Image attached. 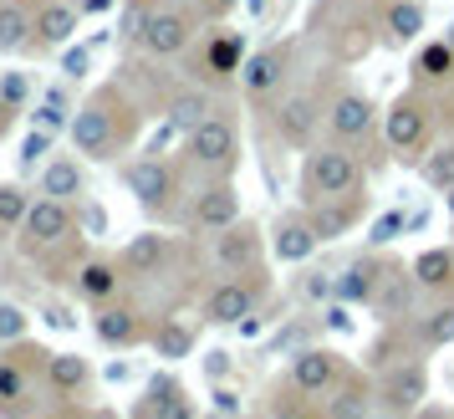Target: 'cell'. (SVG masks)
<instances>
[{
  "label": "cell",
  "instance_id": "obj_1",
  "mask_svg": "<svg viewBox=\"0 0 454 419\" xmlns=\"http://www.w3.org/2000/svg\"><path fill=\"white\" fill-rule=\"evenodd\" d=\"M138 128H144L138 103H133L118 83H107V87H98L87 103H77L67 138H72V148L82 154L87 164H113L123 148H133Z\"/></svg>",
  "mask_w": 454,
  "mask_h": 419
},
{
  "label": "cell",
  "instance_id": "obj_2",
  "mask_svg": "<svg viewBox=\"0 0 454 419\" xmlns=\"http://www.w3.org/2000/svg\"><path fill=\"white\" fill-rule=\"evenodd\" d=\"M368 189V169L352 154V144H311L301 159V205L311 200H332V194H363Z\"/></svg>",
  "mask_w": 454,
  "mask_h": 419
},
{
  "label": "cell",
  "instance_id": "obj_3",
  "mask_svg": "<svg viewBox=\"0 0 454 419\" xmlns=\"http://www.w3.org/2000/svg\"><path fill=\"white\" fill-rule=\"evenodd\" d=\"M77 231H82V225H77V210L67 205V200L36 194L31 210H26V220H21V231H16V251H21L26 261H46L51 251H62Z\"/></svg>",
  "mask_w": 454,
  "mask_h": 419
},
{
  "label": "cell",
  "instance_id": "obj_4",
  "mask_svg": "<svg viewBox=\"0 0 454 419\" xmlns=\"http://www.w3.org/2000/svg\"><path fill=\"white\" fill-rule=\"evenodd\" d=\"M434 138V103L413 87V92H398L383 113V144L398 159H424Z\"/></svg>",
  "mask_w": 454,
  "mask_h": 419
},
{
  "label": "cell",
  "instance_id": "obj_5",
  "mask_svg": "<svg viewBox=\"0 0 454 419\" xmlns=\"http://www.w3.org/2000/svg\"><path fill=\"white\" fill-rule=\"evenodd\" d=\"M266 292H270L266 272L225 276V281H215V287H209V296H205V307H200V317H205L209 328H240V322H250V317L261 312Z\"/></svg>",
  "mask_w": 454,
  "mask_h": 419
},
{
  "label": "cell",
  "instance_id": "obj_6",
  "mask_svg": "<svg viewBox=\"0 0 454 419\" xmlns=\"http://www.w3.org/2000/svg\"><path fill=\"white\" fill-rule=\"evenodd\" d=\"M184 159L194 169L215 174V179H230L240 169V133H235V123L225 113H209L194 133H184Z\"/></svg>",
  "mask_w": 454,
  "mask_h": 419
},
{
  "label": "cell",
  "instance_id": "obj_7",
  "mask_svg": "<svg viewBox=\"0 0 454 419\" xmlns=\"http://www.w3.org/2000/svg\"><path fill=\"white\" fill-rule=\"evenodd\" d=\"M189 42H194V16H189L184 5L159 0V5L144 11V26H138V51H144V57L168 62V57L189 51Z\"/></svg>",
  "mask_w": 454,
  "mask_h": 419
},
{
  "label": "cell",
  "instance_id": "obj_8",
  "mask_svg": "<svg viewBox=\"0 0 454 419\" xmlns=\"http://www.w3.org/2000/svg\"><path fill=\"white\" fill-rule=\"evenodd\" d=\"M429 399V363L424 358H403V363H388L383 378H378V409L388 419H413Z\"/></svg>",
  "mask_w": 454,
  "mask_h": 419
},
{
  "label": "cell",
  "instance_id": "obj_9",
  "mask_svg": "<svg viewBox=\"0 0 454 419\" xmlns=\"http://www.w3.org/2000/svg\"><path fill=\"white\" fill-rule=\"evenodd\" d=\"M128 194L148 210V215H168L174 210V194H179V169L168 164L164 154H144L123 169Z\"/></svg>",
  "mask_w": 454,
  "mask_h": 419
},
{
  "label": "cell",
  "instance_id": "obj_10",
  "mask_svg": "<svg viewBox=\"0 0 454 419\" xmlns=\"http://www.w3.org/2000/svg\"><path fill=\"white\" fill-rule=\"evenodd\" d=\"M266 251L270 241L255 220H235L230 231L215 235V266L225 276H250V272H266Z\"/></svg>",
  "mask_w": 454,
  "mask_h": 419
},
{
  "label": "cell",
  "instance_id": "obj_11",
  "mask_svg": "<svg viewBox=\"0 0 454 419\" xmlns=\"http://www.w3.org/2000/svg\"><path fill=\"white\" fill-rule=\"evenodd\" d=\"M352 368H348V358L337 353V348H322V343H307V348H296L291 353V383L301 389V394H311V399H327L342 378H348Z\"/></svg>",
  "mask_w": 454,
  "mask_h": 419
},
{
  "label": "cell",
  "instance_id": "obj_12",
  "mask_svg": "<svg viewBox=\"0 0 454 419\" xmlns=\"http://www.w3.org/2000/svg\"><path fill=\"white\" fill-rule=\"evenodd\" d=\"M322 118H327V107L317 103V92H286L276 103V113H270V128H276V138L286 148H311Z\"/></svg>",
  "mask_w": 454,
  "mask_h": 419
},
{
  "label": "cell",
  "instance_id": "obj_13",
  "mask_svg": "<svg viewBox=\"0 0 454 419\" xmlns=\"http://www.w3.org/2000/svg\"><path fill=\"white\" fill-rule=\"evenodd\" d=\"M235 220H246L235 179H215V185H205L200 194H194V205H189V231H194V235H200V231L220 235V231H230Z\"/></svg>",
  "mask_w": 454,
  "mask_h": 419
},
{
  "label": "cell",
  "instance_id": "obj_14",
  "mask_svg": "<svg viewBox=\"0 0 454 419\" xmlns=\"http://www.w3.org/2000/svg\"><path fill=\"white\" fill-rule=\"evenodd\" d=\"M92 333L103 337L107 348H118V353H128V348H138V343H148V333H153V322H148L133 302H103V307H92Z\"/></svg>",
  "mask_w": 454,
  "mask_h": 419
},
{
  "label": "cell",
  "instance_id": "obj_15",
  "mask_svg": "<svg viewBox=\"0 0 454 419\" xmlns=\"http://www.w3.org/2000/svg\"><path fill=\"white\" fill-rule=\"evenodd\" d=\"M372 128H378V103L357 87H342L327 103V133L337 144H363Z\"/></svg>",
  "mask_w": 454,
  "mask_h": 419
},
{
  "label": "cell",
  "instance_id": "obj_16",
  "mask_svg": "<svg viewBox=\"0 0 454 419\" xmlns=\"http://www.w3.org/2000/svg\"><path fill=\"white\" fill-rule=\"evenodd\" d=\"M307 210V220H311V231H317V241L322 246H332V241H342V235L357 231V220L368 215V189L363 194H332V200H311Z\"/></svg>",
  "mask_w": 454,
  "mask_h": 419
},
{
  "label": "cell",
  "instance_id": "obj_17",
  "mask_svg": "<svg viewBox=\"0 0 454 419\" xmlns=\"http://www.w3.org/2000/svg\"><path fill=\"white\" fill-rule=\"evenodd\" d=\"M413 292H424L419 276H413V266L383 256V266H378V292H372V312L383 317V322H398V317H409Z\"/></svg>",
  "mask_w": 454,
  "mask_h": 419
},
{
  "label": "cell",
  "instance_id": "obj_18",
  "mask_svg": "<svg viewBox=\"0 0 454 419\" xmlns=\"http://www.w3.org/2000/svg\"><path fill=\"white\" fill-rule=\"evenodd\" d=\"M286 67H291V51L286 46H261V51H250L246 67H240V92L246 98H255V103H266V98H276L281 87H286Z\"/></svg>",
  "mask_w": 454,
  "mask_h": 419
},
{
  "label": "cell",
  "instance_id": "obj_19",
  "mask_svg": "<svg viewBox=\"0 0 454 419\" xmlns=\"http://www.w3.org/2000/svg\"><path fill=\"white\" fill-rule=\"evenodd\" d=\"M36 194H51V200H67V205H82L87 200V159L72 148V154H51L42 164V179H36Z\"/></svg>",
  "mask_w": 454,
  "mask_h": 419
},
{
  "label": "cell",
  "instance_id": "obj_20",
  "mask_svg": "<svg viewBox=\"0 0 454 419\" xmlns=\"http://www.w3.org/2000/svg\"><path fill=\"white\" fill-rule=\"evenodd\" d=\"M317 231H311L307 210H286V215H276V225H270V256L276 261H286V266H301L317 256Z\"/></svg>",
  "mask_w": 454,
  "mask_h": 419
},
{
  "label": "cell",
  "instance_id": "obj_21",
  "mask_svg": "<svg viewBox=\"0 0 454 419\" xmlns=\"http://www.w3.org/2000/svg\"><path fill=\"white\" fill-rule=\"evenodd\" d=\"M123 261H113V256H87V261H77V272H72V292L82 296V302H92V307H103V302H113V296L123 292Z\"/></svg>",
  "mask_w": 454,
  "mask_h": 419
},
{
  "label": "cell",
  "instance_id": "obj_22",
  "mask_svg": "<svg viewBox=\"0 0 454 419\" xmlns=\"http://www.w3.org/2000/svg\"><path fill=\"white\" fill-rule=\"evenodd\" d=\"M123 276L128 281H148V276H164L168 272V261H174V241L159 231H144V235H133L123 246Z\"/></svg>",
  "mask_w": 454,
  "mask_h": 419
},
{
  "label": "cell",
  "instance_id": "obj_23",
  "mask_svg": "<svg viewBox=\"0 0 454 419\" xmlns=\"http://www.w3.org/2000/svg\"><path fill=\"white\" fill-rule=\"evenodd\" d=\"M246 36L240 31H215L205 42V51H200V72H205V87L209 83H230V77H240V67H246Z\"/></svg>",
  "mask_w": 454,
  "mask_h": 419
},
{
  "label": "cell",
  "instance_id": "obj_24",
  "mask_svg": "<svg viewBox=\"0 0 454 419\" xmlns=\"http://www.w3.org/2000/svg\"><path fill=\"white\" fill-rule=\"evenodd\" d=\"M378 409V378L368 374H348L337 389L327 394V419H372Z\"/></svg>",
  "mask_w": 454,
  "mask_h": 419
},
{
  "label": "cell",
  "instance_id": "obj_25",
  "mask_svg": "<svg viewBox=\"0 0 454 419\" xmlns=\"http://www.w3.org/2000/svg\"><path fill=\"white\" fill-rule=\"evenodd\" d=\"M77 21H82L77 0H42L36 5V51H62V46H72Z\"/></svg>",
  "mask_w": 454,
  "mask_h": 419
},
{
  "label": "cell",
  "instance_id": "obj_26",
  "mask_svg": "<svg viewBox=\"0 0 454 419\" xmlns=\"http://www.w3.org/2000/svg\"><path fill=\"white\" fill-rule=\"evenodd\" d=\"M138 419H200V409H194V399H189L184 383L164 374V378H153V383L144 389Z\"/></svg>",
  "mask_w": 454,
  "mask_h": 419
},
{
  "label": "cell",
  "instance_id": "obj_27",
  "mask_svg": "<svg viewBox=\"0 0 454 419\" xmlns=\"http://www.w3.org/2000/svg\"><path fill=\"white\" fill-rule=\"evenodd\" d=\"M36 383L42 378H31L21 363H11V358L0 353V419L36 415Z\"/></svg>",
  "mask_w": 454,
  "mask_h": 419
},
{
  "label": "cell",
  "instance_id": "obj_28",
  "mask_svg": "<svg viewBox=\"0 0 454 419\" xmlns=\"http://www.w3.org/2000/svg\"><path fill=\"white\" fill-rule=\"evenodd\" d=\"M42 389L67 399V404H77V399H87V389H92V363H87L82 353H51V368H46Z\"/></svg>",
  "mask_w": 454,
  "mask_h": 419
},
{
  "label": "cell",
  "instance_id": "obj_29",
  "mask_svg": "<svg viewBox=\"0 0 454 419\" xmlns=\"http://www.w3.org/2000/svg\"><path fill=\"white\" fill-rule=\"evenodd\" d=\"M36 46V11L26 0H0V57H21Z\"/></svg>",
  "mask_w": 454,
  "mask_h": 419
},
{
  "label": "cell",
  "instance_id": "obj_30",
  "mask_svg": "<svg viewBox=\"0 0 454 419\" xmlns=\"http://www.w3.org/2000/svg\"><path fill=\"white\" fill-rule=\"evenodd\" d=\"M378 266H383V256H352L348 266L337 272V302H348V307H372Z\"/></svg>",
  "mask_w": 454,
  "mask_h": 419
},
{
  "label": "cell",
  "instance_id": "obj_31",
  "mask_svg": "<svg viewBox=\"0 0 454 419\" xmlns=\"http://www.w3.org/2000/svg\"><path fill=\"white\" fill-rule=\"evenodd\" d=\"M194 343H200V328H194L189 317H159L153 333H148V348H153V358H164V363L189 358L194 353Z\"/></svg>",
  "mask_w": 454,
  "mask_h": 419
},
{
  "label": "cell",
  "instance_id": "obj_32",
  "mask_svg": "<svg viewBox=\"0 0 454 419\" xmlns=\"http://www.w3.org/2000/svg\"><path fill=\"white\" fill-rule=\"evenodd\" d=\"M209 113H220L215 107V98H209V87H200V83H189V87H179V92H168V103H164V118L179 133H194V128L205 123Z\"/></svg>",
  "mask_w": 454,
  "mask_h": 419
},
{
  "label": "cell",
  "instance_id": "obj_33",
  "mask_svg": "<svg viewBox=\"0 0 454 419\" xmlns=\"http://www.w3.org/2000/svg\"><path fill=\"white\" fill-rule=\"evenodd\" d=\"M413 83L419 87H450L454 83V42L434 36L413 51Z\"/></svg>",
  "mask_w": 454,
  "mask_h": 419
},
{
  "label": "cell",
  "instance_id": "obj_34",
  "mask_svg": "<svg viewBox=\"0 0 454 419\" xmlns=\"http://www.w3.org/2000/svg\"><path fill=\"white\" fill-rule=\"evenodd\" d=\"M413 337H419V348L424 353H439V348H450L454 343V292H439L424 317H413Z\"/></svg>",
  "mask_w": 454,
  "mask_h": 419
},
{
  "label": "cell",
  "instance_id": "obj_35",
  "mask_svg": "<svg viewBox=\"0 0 454 419\" xmlns=\"http://www.w3.org/2000/svg\"><path fill=\"white\" fill-rule=\"evenodd\" d=\"M409 266L424 292H454V246H424Z\"/></svg>",
  "mask_w": 454,
  "mask_h": 419
},
{
  "label": "cell",
  "instance_id": "obj_36",
  "mask_svg": "<svg viewBox=\"0 0 454 419\" xmlns=\"http://www.w3.org/2000/svg\"><path fill=\"white\" fill-rule=\"evenodd\" d=\"M424 0H388V11H383V36L393 46H409L424 36Z\"/></svg>",
  "mask_w": 454,
  "mask_h": 419
},
{
  "label": "cell",
  "instance_id": "obj_37",
  "mask_svg": "<svg viewBox=\"0 0 454 419\" xmlns=\"http://www.w3.org/2000/svg\"><path fill=\"white\" fill-rule=\"evenodd\" d=\"M419 179L429 189H454V138H444V144H434L424 159H419Z\"/></svg>",
  "mask_w": 454,
  "mask_h": 419
},
{
  "label": "cell",
  "instance_id": "obj_38",
  "mask_svg": "<svg viewBox=\"0 0 454 419\" xmlns=\"http://www.w3.org/2000/svg\"><path fill=\"white\" fill-rule=\"evenodd\" d=\"M0 353L11 358V363H21L31 378L46 383V368H51V348H46V343H31V333H26V337H16V343H5Z\"/></svg>",
  "mask_w": 454,
  "mask_h": 419
},
{
  "label": "cell",
  "instance_id": "obj_39",
  "mask_svg": "<svg viewBox=\"0 0 454 419\" xmlns=\"http://www.w3.org/2000/svg\"><path fill=\"white\" fill-rule=\"evenodd\" d=\"M72 113H77V107L67 103V92H46V98H36V107H31V123L46 128V133H62V128H72Z\"/></svg>",
  "mask_w": 454,
  "mask_h": 419
},
{
  "label": "cell",
  "instance_id": "obj_40",
  "mask_svg": "<svg viewBox=\"0 0 454 419\" xmlns=\"http://www.w3.org/2000/svg\"><path fill=\"white\" fill-rule=\"evenodd\" d=\"M26 210H31V194L21 185H0V231H21Z\"/></svg>",
  "mask_w": 454,
  "mask_h": 419
},
{
  "label": "cell",
  "instance_id": "obj_41",
  "mask_svg": "<svg viewBox=\"0 0 454 419\" xmlns=\"http://www.w3.org/2000/svg\"><path fill=\"white\" fill-rule=\"evenodd\" d=\"M51 144H57V133H46V128L31 123V133L21 138V169H36L51 159Z\"/></svg>",
  "mask_w": 454,
  "mask_h": 419
},
{
  "label": "cell",
  "instance_id": "obj_42",
  "mask_svg": "<svg viewBox=\"0 0 454 419\" xmlns=\"http://www.w3.org/2000/svg\"><path fill=\"white\" fill-rule=\"evenodd\" d=\"M398 231H409V215H403V210H388V215H378V220H372L368 241H372V246H388V241H398Z\"/></svg>",
  "mask_w": 454,
  "mask_h": 419
},
{
  "label": "cell",
  "instance_id": "obj_43",
  "mask_svg": "<svg viewBox=\"0 0 454 419\" xmlns=\"http://www.w3.org/2000/svg\"><path fill=\"white\" fill-rule=\"evenodd\" d=\"M87 72H92V51H87V46H62V77L67 83H82Z\"/></svg>",
  "mask_w": 454,
  "mask_h": 419
},
{
  "label": "cell",
  "instance_id": "obj_44",
  "mask_svg": "<svg viewBox=\"0 0 454 419\" xmlns=\"http://www.w3.org/2000/svg\"><path fill=\"white\" fill-rule=\"evenodd\" d=\"M16 337H26V312L16 302H0V348L16 343Z\"/></svg>",
  "mask_w": 454,
  "mask_h": 419
},
{
  "label": "cell",
  "instance_id": "obj_45",
  "mask_svg": "<svg viewBox=\"0 0 454 419\" xmlns=\"http://www.w3.org/2000/svg\"><path fill=\"white\" fill-rule=\"evenodd\" d=\"M0 98L26 113V107H31V83H26V72H5V77H0Z\"/></svg>",
  "mask_w": 454,
  "mask_h": 419
},
{
  "label": "cell",
  "instance_id": "obj_46",
  "mask_svg": "<svg viewBox=\"0 0 454 419\" xmlns=\"http://www.w3.org/2000/svg\"><path fill=\"white\" fill-rule=\"evenodd\" d=\"M322 322H327L332 333H352V317H348V302H337V296H332V307H327V312H322Z\"/></svg>",
  "mask_w": 454,
  "mask_h": 419
},
{
  "label": "cell",
  "instance_id": "obj_47",
  "mask_svg": "<svg viewBox=\"0 0 454 419\" xmlns=\"http://www.w3.org/2000/svg\"><path fill=\"white\" fill-rule=\"evenodd\" d=\"M46 322H51V328H62V333H72V328H77V317H72V307H62V302H51V307H46Z\"/></svg>",
  "mask_w": 454,
  "mask_h": 419
},
{
  "label": "cell",
  "instance_id": "obj_48",
  "mask_svg": "<svg viewBox=\"0 0 454 419\" xmlns=\"http://www.w3.org/2000/svg\"><path fill=\"white\" fill-rule=\"evenodd\" d=\"M200 11H205V16H215V21H225L230 11H240V0H200Z\"/></svg>",
  "mask_w": 454,
  "mask_h": 419
},
{
  "label": "cell",
  "instance_id": "obj_49",
  "mask_svg": "<svg viewBox=\"0 0 454 419\" xmlns=\"http://www.w3.org/2000/svg\"><path fill=\"white\" fill-rule=\"evenodd\" d=\"M16 118H21V107H16V103H5V98H0V138H5L11 128H16Z\"/></svg>",
  "mask_w": 454,
  "mask_h": 419
},
{
  "label": "cell",
  "instance_id": "obj_50",
  "mask_svg": "<svg viewBox=\"0 0 454 419\" xmlns=\"http://www.w3.org/2000/svg\"><path fill=\"white\" fill-rule=\"evenodd\" d=\"M113 5H118V0H77V11H82V16H107Z\"/></svg>",
  "mask_w": 454,
  "mask_h": 419
},
{
  "label": "cell",
  "instance_id": "obj_51",
  "mask_svg": "<svg viewBox=\"0 0 454 419\" xmlns=\"http://www.w3.org/2000/svg\"><path fill=\"white\" fill-rule=\"evenodd\" d=\"M215 409H220V415H235L240 404H235V394H230V389H220V394H215Z\"/></svg>",
  "mask_w": 454,
  "mask_h": 419
},
{
  "label": "cell",
  "instance_id": "obj_52",
  "mask_svg": "<svg viewBox=\"0 0 454 419\" xmlns=\"http://www.w3.org/2000/svg\"><path fill=\"white\" fill-rule=\"evenodd\" d=\"M413 419H454V415H450V409H419Z\"/></svg>",
  "mask_w": 454,
  "mask_h": 419
},
{
  "label": "cell",
  "instance_id": "obj_53",
  "mask_svg": "<svg viewBox=\"0 0 454 419\" xmlns=\"http://www.w3.org/2000/svg\"><path fill=\"white\" fill-rule=\"evenodd\" d=\"M444 215H450V225H454V189H444Z\"/></svg>",
  "mask_w": 454,
  "mask_h": 419
},
{
  "label": "cell",
  "instance_id": "obj_54",
  "mask_svg": "<svg viewBox=\"0 0 454 419\" xmlns=\"http://www.w3.org/2000/svg\"><path fill=\"white\" fill-rule=\"evenodd\" d=\"M87 419H118V415H113V409H92Z\"/></svg>",
  "mask_w": 454,
  "mask_h": 419
},
{
  "label": "cell",
  "instance_id": "obj_55",
  "mask_svg": "<svg viewBox=\"0 0 454 419\" xmlns=\"http://www.w3.org/2000/svg\"><path fill=\"white\" fill-rule=\"evenodd\" d=\"M26 419H57V415H46V409H36V415H26Z\"/></svg>",
  "mask_w": 454,
  "mask_h": 419
},
{
  "label": "cell",
  "instance_id": "obj_56",
  "mask_svg": "<svg viewBox=\"0 0 454 419\" xmlns=\"http://www.w3.org/2000/svg\"><path fill=\"white\" fill-rule=\"evenodd\" d=\"M444 36H450V42H454V26H450V31H444Z\"/></svg>",
  "mask_w": 454,
  "mask_h": 419
}]
</instances>
